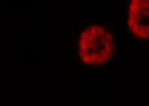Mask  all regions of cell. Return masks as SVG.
Returning a JSON list of instances; mask_svg holds the SVG:
<instances>
[{"instance_id": "cell-1", "label": "cell", "mask_w": 149, "mask_h": 106, "mask_svg": "<svg viewBox=\"0 0 149 106\" xmlns=\"http://www.w3.org/2000/svg\"><path fill=\"white\" fill-rule=\"evenodd\" d=\"M113 37L106 27L93 24L80 34L79 54L83 62L101 65L108 61L113 52Z\"/></svg>"}, {"instance_id": "cell-2", "label": "cell", "mask_w": 149, "mask_h": 106, "mask_svg": "<svg viewBox=\"0 0 149 106\" xmlns=\"http://www.w3.org/2000/svg\"><path fill=\"white\" fill-rule=\"evenodd\" d=\"M128 25L134 37L140 40L149 38V0H130Z\"/></svg>"}]
</instances>
